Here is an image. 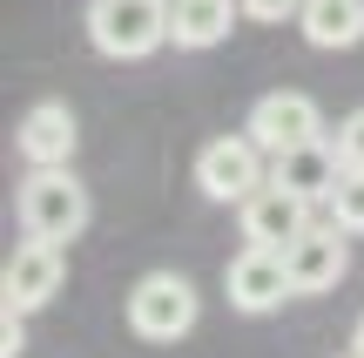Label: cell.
<instances>
[{
    "label": "cell",
    "mask_w": 364,
    "mask_h": 358,
    "mask_svg": "<svg viewBox=\"0 0 364 358\" xmlns=\"http://www.w3.org/2000/svg\"><path fill=\"white\" fill-rule=\"evenodd\" d=\"M14 210H21V230L34 243H61V251H68V243L88 230L95 203H88V183H81L75 169H27Z\"/></svg>",
    "instance_id": "6da1fadb"
},
{
    "label": "cell",
    "mask_w": 364,
    "mask_h": 358,
    "mask_svg": "<svg viewBox=\"0 0 364 358\" xmlns=\"http://www.w3.org/2000/svg\"><path fill=\"white\" fill-rule=\"evenodd\" d=\"M88 41L108 61H149L169 48V0H88Z\"/></svg>",
    "instance_id": "7a4b0ae2"
},
{
    "label": "cell",
    "mask_w": 364,
    "mask_h": 358,
    "mask_svg": "<svg viewBox=\"0 0 364 358\" xmlns=\"http://www.w3.org/2000/svg\"><path fill=\"white\" fill-rule=\"evenodd\" d=\"M196 318H203V298L182 270H149L129 291V332L142 345H176V338L196 332Z\"/></svg>",
    "instance_id": "3957f363"
},
{
    "label": "cell",
    "mask_w": 364,
    "mask_h": 358,
    "mask_svg": "<svg viewBox=\"0 0 364 358\" xmlns=\"http://www.w3.org/2000/svg\"><path fill=\"white\" fill-rule=\"evenodd\" d=\"M263 183H270V156H263L250 135H216V142L196 149V189H203L209 203H236V210H243Z\"/></svg>",
    "instance_id": "277c9868"
},
{
    "label": "cell",
    "mask_w": 364,
    "mask_h": 358,
    "mask_svg": "<svg viewBox=\"0 0 364 358\" xmlns=\"http://www.w3.org/2000/svg\"><path fill=\"white\" fill-rule=\"evenodd\" d=\"M243 135L263 149V156H290V149H304V142L324 135V108H317L304 88H270V95L250 102Z\"/></svg>",
    "instance_id": "5b68a950"
},
{
    "label": "cell",
    "mask_w": 364,
    "mask_h": 358,
    "mask_svg": "<svg viewBox=\"0 0 364 358\" xmlns=\"http://www.w3.org/2000/svg\"><path fill=\"white\" fill-rule=\"evenodd\" d=\"M68 284V257H61V243H14V257H7V270H0V305L7 311H41V305H54V291Z\"/></svg>",
    "instance_id": "8992f818"
},
{
    "label": "cell",
    "mask_w": 364,
    "mask_h": 358,
    "mask_svg": "<svg viewBox=\"0 0 364 358\" xmlns=\"http://www.w3.org/2000/svg\"><path fill=\"white\" fill-rule=\"evenodd\" d=\"M223 284H230V305H236V311H250V318H263V311H277L284 298H297L284 251H257V243H243V251L230 257Z\"/></svg>",
    "instance_id": "52a82bcc"
},
{
    "label": "cell",
    "mask_w": 364,
    "mask_h": 358,
    "mask_svg": "<svg viewBox=\"0 0 364 358\" xmlns=\"http://www.w3.org/2000/svg\"><path fill=\"white\" fill-rule=\"evenodd\" d=\"M284 264H290L297 298H317V291H338V284H344V270H351V243H344L338 223H311L284 251Z\"/></svg>",
    "instance_id": "ba28073f"
},
{
    "label": "cell",
    "mask_w": 364,
    "mask_h": 358,
    "mask_svg": "<svg viewBox=\"0 0 364 358\" xmlns=\"http://www.w3.org/2000/svg\"><path fill=\"white\" fill-rule=\"evenodd\" d=\"M75 142H81V129H75V108L68 102H34L21 115V129H14V149H21L27 169H68Z\"/></svg>",
    "instance_id": "9c48e42d"
},
{
    "label": "cell",
    "mask_w": 364,
    "mask_h": 358,
    "mask_svg": "<svg viewBox=\"0 0 364 358\" xmlns=\"http://www.w3.org/2000/svg\"><path fill=\"white\" fill-rule=\"evenodd\" d=\"M304 230H311V203L277 189V183H263L243 203V243H257V251H290Z\"/></svg>",
    "instance_id": "30bf717a"
},
{
    "label": "cell",
    "mask_w": 364,
    "mask_h": 358,
    "mask_svg": "<svg viewBox=\"0 0 364 358\" xmlns=\"http://www.w3.org/2000/svg\"><path fill=\"white\" fill-rule=\"evenodd\" d=\"M338 176H344V162H338V142H331V135L290 149V156H270V183L290 189V196H304V203H331Z\"/></svg>",
    "instance_id": "8fae6325"
},
{
    "label": "cell",
    "mask_w": 364,
    "mask_h": 358,
    "mask_svg": "<svg viewBox=\"0 0 364 358\" xmlns=\"http://www.w3.org/2000/svg\"><path fill=\"white\" fill-rule=\"evenodd\" d=\"M236 21H243V0H169V41L182 54H203L216 41H230Z\"/></svg>",
    "instance_id": "7c38bea8"
},
{
    "label": "cell",
    "mask_w": 364,
    "mask_h": 358,
    "mask_svg": "<svg viewBox=\"0 0 364 358\" xmlns=\"http://www.w3.org/2000/svg\"><path fill=\"white\" fill-rule=\"evenodd\" d=\"M297 27H304V41L324 48V54L358 48V41H364V0H304Z\"/></svg>",
    "instance_id": "4fadbf2b"
},
{
    "label": "cell",
    "mask_w": 364,
    "mask_h": 358,
    "mask_svg": "<svg viewBox=\"0 0 364 358\" xmlns=\"http://www.w3.org/2000/svg\"><path fill=\"white\" fill-rule=\"evenodd\" d=\"M331 223L344 237H364V169H344L338 189H331Z\"/></svg>",
    "instance_id": "5bb4252c"
},
{
    "label": "cell",
    "mask_w": 364,
    "mask_h": 358,
    "mask_svg": "<svg viewBox=\"0 0 364 358\" xmlns=\"http://www.w3.org/2000/svg\"><path fill=\"white\" fill-rule=\"evenodd\" d=\"M331 142H338V162H344V169H364V108H351V115L338 122Z\"/></svg>",
    "instance_id": "9a60e30c"
},
{
    "label": "cell",
    "mask_w": 364,
    "mask_h": 358,
    "mask_svg": "<svg viewBox=\"0 0 364 358\" xmlns=\"http://www.w3.org/2000/svg\"><path fill=\"white\" fill-rule=\"evenodd\" d=\"M297 14H304V0H243V21H263V27H284Z\"/></svg>",
    "instance_id": "2e32d148"
},
{
    "label": "cell",
    "mask_w": 364,
    "mask_h": 358,
    "mask_svg": "<svg viewBox=\"0 0 364 358\" xmlns=\"http://www.w3.org/2000/svg\"><path fill=\"white\" fill-rule=\"evenodd\" d=\"M21 352H27V311L0 305V358H21Z\"/></svg>",
    "instance_id": "e0dca14e"
},
{
    "label": "cell",
    "mask_w": 364,
    "mask_h": 358,
    "mask_svg": "<svg viewBox=\"0 0 364 358\" xmlns=\"http://www.w3.org/2000/svg\"><path fill=\"white\" fill-rule=\"evenodd\" d=\"M351 358H364V318L351 325Z\"/></svg>",
    "instance_id": "ac0fdd59"
}]
</instances>
